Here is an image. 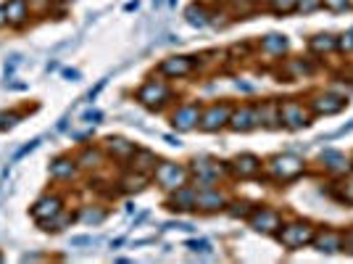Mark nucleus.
Returning <instances> with one entry per match:
<instances>
[{
	"instance_id": "1",
	"label": "nucleus",
	"mask_w": 353,
	"mask_h": 264,
	"mask_svg": "<svg viewBox=\"0 0 353 264\" xmlns=\"http://www.w3.org/2000/svg\"><path fill=\"white\" fill-rule=\"evenodd\" d=\"M264 175L277 182V185H288V182H295L301 175H306V162L293 153V151H285V153H277L272 159L264 162Z\"/></svg>"
},
{
	"instance_id": "2",
	"label": "nucleus",
	"mask_w": 353,
	"mask_h": 264,
	"mask_svg": "<svg viewBox=\"0 0 353 264\" xmlns=\"http://www.w3.org/2000/svg\"><path fill=\"white\" fill-rule=\"evenodd\" d=\"M188 169H190V182L195 185V191L214 188V185H219L221 177L230 175V164L216 162L211 156H195Z\"/></svg>"
},
{
	"instance_id": "3",
	"label": "nucleus",
	"mask_w": 353,
	"mask_h": 264,
	"mask_svg": "<svg viewBox=\"0 0 353 264\" xmlns=\"http://www.w3.org/2000/svg\"><path fill=\"white\" fill-rule=\"evenodd\" d=\"M314 233H316V225L309 220H290V222H282V227L277 230V243L282 249L288 251H298V249H306L311 246L314 241Z\"/></svg>"
},
{
	"instance_id": "4",
	"label": "nucleus",
	"mask_w": 353,
	"mask_h": 264,
	"mask_svg": "<svg viewBox=\"0 0 353 264\" xmlns=\"http://www.w3.org/2000/svg\"><path fill=\"white\" fill-rule=\"evenodd\" d=\"M134 98H137L140 106H145V109H150V111H161V109H166V106L172 103L174 93H172V88H169L166 79L150 77L145 85L134 93Z\"/></svg>"
},
{
	"instance_id": "5",
	"label": "nucleus",
	"mask_w": 353,
	"mask_h": 264,
	"mask_svg": "<svg viewBox=\"0 0 353 264\" xmlns=\"http://www.w3.org/2000/svg\"><path fill=\"white\" fill-rule=\"evenodd\" d=\"M153 182L163 193H172L190 182V169L185 164H176V162H159L156 172H153Z\"/></svg>"
},
{
	"instance_id": "6",
	"label": "nucleus",
	"mask_w": 353,
	"mask_h": 264,
	"mask_svg": "<svg viewBox=\"0 0 353 264\" xmlns=\"http://www.w3.org/2000/svg\"><path fill=\"white\" fill-rule=\"evenodd\" d=\"M306 106L314 117H335L348 106V98L332 93V90H314L306 98Z\"/></svg>"
},
{
	"instance_id": "7",
	"label": "nucleus",
	"mask_w": 353,
	"mask_h": 264,
	"mask_svg": "<svg viewBox=\"0 0 353 264\" xmlns=\"http://www.w3.org/2000/svg\"><path fill=\"white\" fill-rule=\"evenodd\" d=\"M280 119L285 130H303V127L311 124L314 114L309 111L306 101H301V98H285V101H280Z\"/></svg>"
},
{
	"instance_id": "8",
	"label": "nucleus",
	"mask_w": 353,
	"mask_h": 264,
	"mask_svg": "<svg viewBox=\"0 0 353 264\" xmlns=\"http://www.w3.org/2000/svg\"><path fill=\"white\" fill-rule=\"evenodd\" d=\"M256 230V233L261 235H277V230L282 227V214L280 209H274V206H253V211H250V217L245 220Z\"/></svg>"
},
{
	"instance_id": "9",
	"label": "nucleus",
	"mask_w": 353,
	"mask_h": 264,
	"mask_svg": "<svg viewBox=\"0 0 353 264\" xmlns=\"http://www.w3.org/2000/svg\"><path fill=\"white\" fill-rule=\"evenodd\" d=\"M230 117H232V106H230V103H224V101L208 103V106H203V111H201L198 127L203 132H219L230 124Z\"/></svg>"
},
{
	"instance_id": "10",
	"label": "nucleus",
	"mask_w": 353,
	"mask_h": 264,
	"mask_svg": "<svg viewBox=\"0 0 353 264\" xmlns=\"http://www.w3.org/2000/svg\"><path fill=\"white\" fill-rule=\"evenodd\" d=\"M195 66H198V56H169L156 66V72L166 79H182V77H190Z\"/></svg>"
},
{
	"instance_id": "11",
	"label": "nucleus",
	"mask_w": 353,
	"mask_h": 264,
	"mask_svg": "<svg viewBox=\"0 0 353 264\" xmlns=\"http://www.w3.org/2000/svg\"><path fill=\"white\" fill-rule=\"evenodd\" d=\"M201 111H203V106L198 101H190V103H179L174 111H172V127L179 132H190L198 127V122H201Z\"/></svg>"
},
{
	"instance_id": "12",
	"label": "nucleus",
	"mask_w": 353,
	"mask_h": 264,
	"mask_svg": "<svg viewBox=\"0 0 353 264\" xmlns=\"http://www.w3.org/2000/svg\"><path fill=\"white\" fill-rule=\"evenodd\" d=\"M227 204H230V196L214 185V188H203V191H198V198H195V211L214 214V211H224Z\"/></svg>"
},
{
	"instance_id": "13",
	"label": "nucleus",
	"mask_w": 353,
	"mask_h": 264,
	"mask_svg": "<svg viewBox=\"0 0 353 264\" xmlns=\"http://www.w3.org/2000/svg\"><path fill=\"white\" fill-rule=\"evenodd\" d=\"M264 172V162L253 153H240L230 162V175L240 177V180H253Z\"/></svg>"
},
{
	"instance_id": "14",
	"label": "nucleus",
	"mask_w": 353,
	"mask_h": 264,
	"mask_svg": "<svg viewBox=\"0 0 353 264\" xmlns=\"http://www.w3.org/2000/svg\"><path fill=\"white\" fill-rule=\"evenodd\" d=\"M253 114H256V124L264 127V130H280L282 119H280V101H264V103H253Z\"/></svg>"
},
{
	"instance_id": "15",
	"label": "nucleus",
	"mask_w": 353,
	"mask_h": 264,
	"mask_svg": "<svg viewBox=\"0 0 353 264\" xmlns=\"http://www.w3.org/2000/svg\"><path fill=\"white\" fill-rule=\"evenodd\" d=\"M311 246L319 251V254H338V251H343V230H335V227H316Z\"/></svg>"
},
{
	"instance_id": "16",
	"label": "nucleus",
	"mask_w": 353,
	"mask_h": 264,
	"mask_svg": "<svg viewBox=\"0 0 353 264\" xmlns=\"http://www.w3.org/2000/svg\"><path fill=\"white\" fill-rule=\"evenodd\" d=\"M195 198H198V191H195V185L188 182V185H182V188H176V191L169 193V198H166V209H172V211H195Z\"/></svg>"
},
{
	"instance_id": "17",
	"label": "nucleus",
	"mask_w": 353,
	"mask_h": 264,
	"mask_svg": "<svg viewBox=\"0 0 353 264\" xmlns=\"http://www.w3.org/2000/svg\"><path fill=\"white\" fill-rule=\"evenodd\" d=\"M259 50L266 53V56H272V59H282V56L290 53V40H288V35L269 32V35H264V37L259 40Z\"/></svg>"
},
{
	"instance_id": "18",
	"label": "nucleus",
	"mask_w": 353,
	"mask_h": 264,
	"mask_svg": "<svg viewBox=\"0 0 353 264\" xmlns=\"http://www.w3.org/2000/svg\"><path fill=\"white\" fill-rule=\"evenodd\" d=\"M319 162H322L324 172H330V175H345V172H351L353 169V162L351 159H345V153H340L335 148H327L322 151V156H319Z\"/></svg>"
},
{
	"instance_id": "19",
	"label": "nucleus",
	"mask_w": 353,
	"mask_h": 264,
	"mask_svg": "<svg viewBox=\"0 0 353 264\" xmlns=\"http://www.w3.org/2000/svg\"><path fill=\"white\" fill-rule=\"evenodd\" d=\"M61 209H63V198L56 196V193H48L43 198H37L34 206H32V217L37 222H45L50 220V217H56Z\"/></svg>"
},
{
	"instance_id": "20",
	"label": "nucleus",
	"mask_w": 353,
	"mask_h": 264,
	"mask_svg": "<svg viewBox=\"0 0 353 264\" xmlns=\"http://www.w3.org/2000/svg\"><path fill=\"white\" fill-rule=\"evenodd\" d=\"M3 6H6V16H8V27H14V30L27 27V21L32 16L30 0H8Z\"/></svg>"
},
{
	"instance_id": "21",
	"label": "nucleus",
	"mask_w": 353,
	"mask_h": 264,
	"mask_svg": "<svg viewBox=\"0 0 353 264\" xmlns=\"http://www.w3.org/2000/svg\"><path fill=\"white\" fill-rule=\"evenodd\" d=\"M309 50L319 59H327V56H335L338 53V35L332 32H319L309 37Z\"/></svg>"
},
{
	"instance_id": "22",
	"label": "nucleus",
	"mask_w": 353,
	"mask_h": 264,
	"mask_svg": "<svg viewBox=\"0 0 353 264\" xmlns=\"http://www.w3.org/2000/svg\"><path fill=\"white\" fill-rule=\"evenodd\" d=\"M127 164H130V169H132V172L153 177L156 167H159V156H156L153 151H148V148H137V151L132 153V159H130Z\"/></svg>"
},
{
	"instance_id": "23",
	"label": "nucleus",
	"mask_w": 353,
	"mask_h": 264,
	"mask_svg": "<svg viewBox=\"0 0 353 264\" xmlns=\"http://www.w3.org/2000/svg\"><path fill=\"white\" fill-rule=\"evenodd\" d=\"M230 130L235 132H250L256 130L259 124H256V114H253V106L245 103V106H240V109H232V117H230V124H227Z\"/></svg>"
},
{
	"instance_id": "24",
	"label": "nucleus",
	"mask_w": 353,
	"mask_h": 264,
	"mask_svg": "<svg viewBox=\"0 0 353 264\" xmlns=\"http://www.w3.org/2000/svg\"><path fill=\"white\" fill-rule=\"evenodd\" d=\"M330 196L335 201H340V204L353 206V169L345 172V175L335 177V182L330 185Z\"/></svg>"
},
{
	"instance_id": "25",
	"label": "nucleus",
	"mask_w": 353,
	"mask_h": 264,
	"mask_svg": "<svg viewBox=\"0 0 353 264\" xmlns=\"http://www.w3.org/2000/svg\"><path fill=\"white\" fill-rule=\"evenodd\" d=\"M105 151H108L111 159L127 164L130 159H132L134 151H137V146L130 143V140H124V138H108V140H105Z\"/></svg>"
},
{
	"instance_id": "26",
	"label": "nucleus",
	"mask_w": 353,
	"mask_h": 264,
	"mask_svg": "<svg viewBox=\"0 0 353 264\" xmlns=\"http://www.w3.org/2000/svg\"><path fill=\"white\" fill-rule=\"evenodd\" d=\"M77 169H79V164H77V159H66V156H59L56 162L50 164V177L53 180H63V182H69V180H74L77 177Z\"/></svg>"
},
{
	"instance_id": "27",
	"label": "nucleus",
	"mask_w": 353,
	"mask_h": 264,
	"mask_svg": "<svg viewBox=\"0 0 353 264\" xmlns=\"http://www.w3.org/2000/svg\"><path fill=\"white\" fill-rule=\"evenodd\" d=\"M185 19H188L190 27L203 30V27L211 24V11H208L203 3H192V6H188V11H185Z\"/></svg>"
},
{
	"instance_id": "28",
	"label": "nucleus",
	"mask_w": 353,
	"mask_h": 264,
	"mask_svg": "<svg viewBox=\"0 0 353 264\" xmlns=\"http://www.w3.org/2000/svg\"><path fill=\"white\" fill-rule=\"evenodd\" d=\"M103 162H105V153L101 148H85V151L77 156V164H79L82 169H98Z\"/></svg>"
},
{
	"instance_id": "29",
	"label": "nucleus",
	"mask_w": 353,
	"mask_h": 264,
	"mask_svg": "<svg viewBox=\"0 0 353 264\" xmlns=\"http://www.w3.org/2000/svg\"><path fill=\"white\" fill-rule=\"evenodd\" d=\"M311 74H314V66L306 59H290L288 61V79L285 82H295V79H303V77H311Z\"/></svg>"
},
{
	"instance_id": "30",
	"label": "nucleus",
	"mask_w": 353,
	"mask_h": 264,
	"mask_svg": "<svg viewBox=\"0 0 353 264\" xmlns=\"http://www.w3.org/2000/svg\"><path fill=\"white\" fill-rule=\"evenodd\" d=\"M105 217H108V211H105V209H101V206H85V209L77 214V220L85 222V225H92V227L103 225Z\"/></svg>"
},
{
	"instance_id": "31",
	"label": "nucleus",
	"mask_w": 353,
	"mask_h": 264,
	"mask_svg": "<svg viewBox=\"0 0 353 264\" xmlns=\"http://www.w3.org/2000/svg\"><path fill=\"white\" fill-rule=\"evenodd\" d=\"M148 180H150V177H145V175H140V172H132V169H130V175L121 177V180H119V185H121V193H137V191H143V188H145Z\"/></svg>"
},
{
	"instance_id": "32",
	"label": "nucleus",
	"mask_w": 353,
	"mask_h": 264,
	"mask_svg": "<svg viewBox=\"0 0 353 264\" xmlns=\"http://www.w3.org/2000/svg\"><path fill=\"white\" fill-rule=\"evenodd\" d=\"M266 11L274 16H293L295 14V6H298V0H264Z\"/></svg>"
},
{
	"instance_id": "33",
	"label": "nucleus",
	"mask_w": 353,
	"mask_h": 264,
	"mask_svg": "<svg viewBox=\"0 0 353 264\" xmlns=\"http://www.w3.org/2000/svg\"><path fill=\"white\" fill-rule=\"evenodd\" d=\"M72 222H74L72 214L61 209V211L56 214V217H50V220H45V222H37V225H40L43 230H48V233H50V230H53V233H61V230H63L66 225H72Z\"/></svg>"
},
{
	"instance_id": "34",
	"label": "nucleus",
	"mask_w": 353,
	"mask_h": 264,
	"mask_svg": "<svg viewBox=\"0 0 353 264\" xmlns=\"http://www.w3.org/2000/svg\"><path fill=\"white\" fill-rule=\"evenodd\" d=\"M253 206L256 204H250V201H230L224 211H227L232 220H248L250 211H253Z\"/></svg>"
},
{
	"instance_id": "35",
	"label": "nucleus",
	"mask_w": 353,
	"mask_h": 264,
	"mask_svg": "<svg viewBox=\"0 0 353 264\" xmlns=\"http://www.w3.org/2000/svg\"><path fill=\"white\" fill-rule=\"evenodd\" d=\"M322 8L324 11H330V14H345V11H351V0H322Z\"/></svg>"
},
{
	"instance_id": "36",
	"label": "nucleus",
	"mask_w": 353,
	"mask_h": 264,
	"mask_svg": "<svg viewBox=\"0 0 353 264\" xmlns=\"http://www.w3.org/2000/svg\"><path fill=\"white\" fill-rule=\"evenodd\" d=\"M316 11H322V0H298V6H295V14H316Z\"/></svg>"
},
{
	"instance_id": "37",
	"label": "nucleus",
	"mask_w": 353,
	"mask_h": 264,
	"mask_svg": "<svg viewBox=\"0 0 353 264\" xmlns=\"http://www.w3.org/2000/svg\"><path fill=\"white\" fill-rule=\"evenodd\" d=\"M338 53H343V56H353V30L338 35Z\"/></svg>"
},
{
	"instance_id": "38",
	"label": "nucleus",
	"mask_w": 353,
	"mask_h": 264,
	"mask_svg": "<svg viewBox=\"0 0 353 264\" xmlns=\"http://www.w3.org/2000/svg\"><path fill=\"white\" fill-rule=\"evenodd\" d=\"M185 246H188V249H190L192 254H208V256L214 254V246L208 243L206 238H195V241H188Z\"/></svg>"
},
{
	"instance_id": "39",
	"label": "nucleus",
	"mask_w": 353,
	"mask_h": 264,
	"mask_svg": "<svg viewBox=\"0 0 353 264\" xmlns=\"http://www.w3.org/2000/svg\"><path fill=\"white\" fill-rule=\"evenodd\" d=\"M19 119H21V114H19V111H6V114H0V130L14 127Z\"/></svg>"
},
{
	"instance_id": "40",
	"label": "nucleus",
	"mask_w": 353,
	"mask_h": 264,
	"mask_svg": "<svg viewBox=\"0 0 353 264\" xmlns=\"http://www.w3.org/2000/svg\"><path fill=\"white\" fill-rule=\"evenodd\" d=\"M343 251H345V254H353V227H345V230H343Z\"/></svg>"
},
{
	"instance_id": "41",
	"label": "nucleus",
	"mask_w": 353,
	"mask_h": 264,
	"mask_svg": "<svg viewBox=\"0 0 353 264\" xmlns=\"http://www.w3.org/2000/svg\"><path fill=\"white\" fill-rule=\"evenodd\" d=\"M98 243V238H92V235H79V238H72V246H95Z\"/></svg>"
},
{
	"instance_id": "42",
	"label": "nucleus",
	"mask_w": 353,
	"mask_h": 264,
	"mask_svg": "<svg viewBox=\"0 0 353 264\" xmlns=\"http://www.w3.org/2000/svg\"><path fill=\"white\" fill-rule=\"evenodd\" d=\"M50 3H53V0H30V8L32 11H37V14H43V11L50 8Z\"/></svg>"
},
{
	"instance_id": "43",
	"label": "nucleus",
	"mask_w": 353,
	"mask_h": 264,
	"mask_svg": "<svg viewBox=\"0 0 353 264\" xmlns=\"http://www.w3.org/2000/svg\"><path fill=\"white\" fill-rule=\"evenodd\" d=\"M37 143H40V140H32V143H27V146H24L21 151H19V153H16V159H21V156H27L30 151H34V148H37Z\"/></svg>"
},
{
	"instance_id": "44",
	"label": "nucleus",
	"mask_w": 353,
	"mask_h": 264,
	"mask_svg": "<svg viewBox=\"0 0 353 264\" xmlns=\"http://www.w3.org/2000/svg\"><path fill=\"white\" fill-rule=\"evenodd\" d=\"M101 119H103V114H101V111H88V114H85V122H92V124H98Z\"/></svg>"
},
{
	"instance_id": "45",
	"label": "nucleus",
	"mask_w": 353,
	"mask_h": 264,
	"mask_svg": "<svg viewBox=\"0 0 353 264\" xmlns=\"http://www.w3.org/2000/svg\"><path fill=\"white\" fill-rule=\"evenodd\" d=\"M63 79H69V82H77V79H79V72H77V69H63Z\"/></svg>"
},
{
	"instance_id": "46",
	"label": "nucleus",
	"mask_w": 353,
	"mask_h": 264,
	"mask_svg": "<svg viewBox=\"0 0 353 264\" xmlns=\"http://www.w3.org/2000/svg\"><path fill=\"white\" fill-rule=\"evenodd\" d=\"M103 88H105V79H101V82L95 85V90H90V101H92V98H95V95H98V93H101Z\"/></svg>"
},
{
	"instance_id": "47",
	"label": "nucleus",
	"mask_w": 353,
	"mask_h": 264,
	"mask_svg": "<svg viewBox=\"0 0 353 264\" xmlns=\"http://www.w3.org/2000/svg\"><path fill=\"white\" fill-rule=\"evenodd\" d=\"M163 140H166L169 146H182V143H179V138H174V135H163Z\"/></svg>"
},
{
	"instance_id": "48",
	"label": "nucleus",
	"mask_w": 353,
	"mask_h": 264,
	"mask_svg": "<svg viewBox=\"0 0 353 264\" xmlns=\"http://www.w3.org/2000/svg\"><path fill=\"white\" fill-rule=\"evenodd\" d=\"M8 24V16H6V6H0V27Z\"/></svg>"
},
{
	"instance_id": "49",
	"label": "nucleus",
	"mask_w": 353,
	"mask_h": 264,
	"mask_svg": "<svg viewBox=\"0 0 353 264\" xmlns=\"http://www.w3.org/2000/svg\"><path fill=\"white\" fill-rule=\"evenodd\" d=\"M21 259H24V262H37V259H43V256H40V254H24Z\"/></svg>"
},
{
	"instance_id": "50",
	"label": "nucleus",
	"mask_w": 353,
	"mask_h": 264,
	"mask_svg": "<svg viewBox=\"0 0 353 264\" xmlns=\"http://www.w3.org/2000/svg\"><path fill=\"white\" fill-rule=\"evenodd\" d=\"M137 6H140V3H137V0H130V3H127V6H124V11H137Z\"/></svg>"
},
{
	"instance_id": "51",
	"label": "nucleus",
	"mask_w": 353,
	"mask_h": 264,
	"mask_svg": "<svg viewBox=\"0 0 353 264\" xmlns=\"http://www.w3.org/2000/svg\"><path fill=\"white\" fill-rule=\"evenodd\" d=\"M240 3H261V0H240Z\"/></svg>"
},
{
	"instance_id": "52",
	"label": "nucleus",
	"mask_w": 353,
	"mask_h": 264,
	"mask_svg": "<svg viewBox=\"0 0 353 264\" xmlns=\"http://www.w3.org/2000/svg\"><path fill=\"white\" fill-rule=\"evenodd\" d=\"M169 3H172V6H174V3H176V0H169Z\"/></svg>"
},
{
	"instance_id": "53",
	"label": "nucleus",
	"mask_w": 353,
	"mask_h": 264,
	"mask_svg": "<svg viewBox=\"0 0 353 264\" xmlns=\"http://www.w3.org/2000/svg\"><path fill=\"white\" fill-rule=\"evenodd\" d=\"M351 79H353V66H351Z\"/></svg>"
},
{
	"instance_id": "54",
	"label": "nucleus",
	"mask_w": 353,
	"mask_h": 264,
	"mask_svg": "<svg viewBox=\"0 0 353 264\" xmlns=\"http://www.w3.org/2000/svg\"><path fill=\"white\" fill-rule=\"evenodd\" d=\"M351 6H353V0H351Z\"/></svg>"
}]
</instances>
